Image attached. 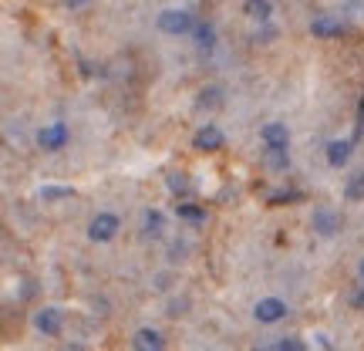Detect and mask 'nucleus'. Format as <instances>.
<instances>
[{
	"instance_id": "4468645a",
	"label": "nucleus",
	"mask_w": 364,
	"mask_h": 351,
	"mask_svg": "<svg viewBox=\"0 0 364 351\" xmlns=\"http://www.w3.org/2000/svg\"><path fill=\"white\" fill-rule=\"evenodd\" d=\"M243 14H247L250 21H257V24H270L273 4L270 0H243Z\"/></svg>"
},
{
	"instance_id": "0eeeda50",
	"label": "nucleus",
	"mask_w": 364,
	"mask_h": 351,
	"mask_svg": "<svg viewBox=\"0 0 364 351\" xmlns=\"http://www.w3.org/2000/svg\"><path fill=\"white\" fill-rule=\"evenodd\" d=\"M34 328L44 338H58L61 328H65V318H61L58 308H41V311H34Z\"/></svg>"
},
{
	"instance_id": "423d86ee",
	"label": "nucleus",
	"mask_w": 364,
	"mask_h": 351,
	"mask_svg": "<svg viewBox=\"0 0 364 351\" xmlns=\"http://www.w3.org/2000/svg\"><path fill=\"white\" fill-rule=\"evenodd\" d=\"M311 34L317 41H334V38H344L348 34V24L341 17H331V14H321L311 21Z\"/></svg>"
},
{
	"instance_id": "aec40b11",
	"label": "nucleus",
	"mask_w": 364,
	"mask_h": 351,
	"mask_svg": "<svg viewBox=\"0 0 364 351\" xmlns=\"http://www.w3.org/2000/svg\"><path fill=\"white\" fill-rule=\"evenodd\" d=\"M38 196L44 199V203H61V199H71L75 189H71V186H41Z\"/></svg>"
},
{
	"instance_id": "6ab92c4d",
	"label": "nucleus",
	"mask_w": 364,
	"mask_h": 351,
	"mask_svg": "<svg viewBox=\"0 0 364 351\" xmlns=\"http://www.w3.org/2000/svg\"><path fill=\"white\" fill-rule=\"evenodd\" d=\"M300 199H304L300 189H273V193L267 196V206H294Z\"/></svg>"
},
{
	"instance_id": "a878e982",
	"label": "nucleus",
	"mask_w": 364,
	"mask_h": 351,
	"mask_svg": "<svg viewBox=\"0 0 364 351\" xmlns=\"http://www.w3.org/2000/svg\"><path fill=\"white\" fill-rule=\"evenodd\" d=\"M65 7H71V11H81V7H88L91 0H61Z\"/></svg>"
},
{
	"instance_id": "4be33fe9",
	"label": "nucleus",
	"mask_w": 364,
	"mask_h": 351,
	"mask_svg": "<svg viewBox=\"0 0 364 351\" xmlns=\"http://www.w3.org/2000/svg\"><path fill=\"white\" fill-rule=\"evenodd\" d=\"M270 348H273V351H304L307 345H304L300 338H280V341H273Z\"/></svg>"
},
{
	"instance_id": "ddd939ff",
	"label": "nucleus",
	"mask_w": 364,
	"mask_h": 351,
	"mask_svg": "<svg viewBox=\"0 0 364 351\" xmlns=\"http://www.w3.org/2000/svg\"><path fill=\"white\" fill-rule=\"evenodd\" d=\"M166 230V216H162V209H145L142 213V236L145 240H159Z\"/></svg>"
},
{
	"instance_id": "dca6fc26",
	"label": "nucleus",
	"mask_w": 364,
	"mask_h": 351,
	"mask_svg": "<svg viewBox=\"0 0 364 351\" xmlns=\"http://www.w3.org/2000/svg\"><path fill=\"white\" fill-rule=\"evenodd\" d=\"M193 38H196V48H199V51H213V48H216V27L209 24V21H196Z\"/></svg>"
},
{
	"instance_id": "9d476101",
	"label": "nucleus",
	"mask_w": 364,
	"mask_h": 351,
	"mask_svg": "<svg viewBox=\"0 0 364 351\" xmlns=\"http://www.w3.org/2000/svg\"><path fill=\"white\" fill-rule=\"evenodd\" d=\"M132 348L135 351H162L166 348V338L159 335L156 328H139V331L132 335Z\"/></svg>"
},
{
	"instance_id": "b1692460",
	"label": "nucleus",
	"mask_w": 364,
	"mask_h": 351,
	"mask_svg": "<svg viewBox=\"0 0 364 351\" xmlns=\"http://www.w3.org/2000/svg\"><path fill=\"white\" fill-rule=\"evenodd\" d=\"M348 304H351L354 311H364V281L351 290V298H348Z\"/></svg>"
},
{
	"instance_id": "f257e3e1",
	"label": "nucleus",
	"mask_w": 364,
	"mask_h": 351,
	"mask_svg": "<svg viewBox=\"0 0 364 351\" xmlns=\"http://www.w3.org/2000/svg\"><path fill=\"white\" fill-rule=\"evenodd\" d=\"M159 31L162 34H172V38H179V34H193L196 27V17L189 11H182V7H169V11L159 14Z\"/></svg>"
},
{
	"instance_id": "393cba45",
	"label": "nucleus",
	"mask_w": 364,
	"mask_h": 351,
	"mask_svg": "<svg viewBox=\"0 0 364 351\" xmlns=\"http://www.w3.org/2000/svg\"><path fill=\"white\" fill-rule=\"evenodd\" d=\"M182 253H186V243H172V247H169V261L172 263H176V261H186Z\"/></svg>"
},
{
	"instance_id": "6e6552de",
	"label": "nucleus",
	"mask_w": 364,
	"mask_h": 351,
	"mask_svg": "<svg viewBox=\"0 0 364 351\" xmlns=\"http://www.w3.org/2000/svg\"><path fill=\"white\" fill-rule=\"evenodd\" d=\"M253 318H257L260 325H277V321H284L287 318V304L280 298H263V300H257Z\"/></svg>"
},
{
	"instance_id": "f3484780",
	"label": "nucleus",
	"mask_w": 364,
	"mask_h": 351,
	"mask_svg": "<svg viewBox=\"0 0 364 351\" xmlns=\"http://www.w3.org/2000/svg\"><path fill=\"white\" fill-rule=\"evenodd\" d=\"M176 216L179 220H186V223H206V206H199V203H186V199H179L176 203Z\"/></svg>"
},
{
	"instance_id": "2eb2a0df",
	"label": "nucleus",
	"mask_w": 364,
	"mask_h": 351,
	"mask_svg": "<svg viewBox=\"0 0 364 351\" xmlns=\"http://www.w3.org/2000/svg\"><path fill=\"white\" fill-rule=\"evenodd\" d=\"M166 189H169L176 199H189V196H193V179H189L186 172H169V176H166Z\"/></svg>"
},
{
	"instance_id": "f8f14e48",
	"label": "nucleus",
	"mask_w": 364,
	"mask_h": 351,
	"mask_svg": "<svg viewBox=\"0 0 364 351\" xmlns=\"http://www.w3.org/2000/svg\"><path fill=\"white\" fill-rule=\"evenodd\" d=\"M260 142L263 145H290V129L284 122H267L260 129Z\"/></svg>"
},
{
	"instance_id": "1a4fd4ad",
	"label": "nucleus",
	"mask_w": 364,
	"mask_h": 351,
	"mask_svg": "<svg viewBox=\"0 0 364 351\" xmlns=\"http://www.w3.org/2000/svg\"><path fill=\"white\" fill-rule=\"evenodd\" d=\"M260 159L270 172H287L290 169V149H287V145H263Z\"/></svg>"
},
{
	"instance_id": "20e7f679",
	"label": "nucleus",
	"mask_w": 364,
	"mask_h": 351,
	"mask_svg": "<svg viewBox=\"0 0 364 351\" xmlns=\"http://www.w3.org/2000/svg\"><path fill=\"white\" fill-rule=\"evenodd\" d=\"M68 142H71V129L65 122H51L38 132V145L44 152H61V149H68Z\"/></svg>"
},
{
	"instance_id": "f03ea898",
	"label": "nucleus",
	"mask_w": 364,
	"mask_h": 351,
	"mask_svg": "<svg viewBox=\"0 0 364 351\" xmlns=\"http://www.w3.org/2000/svg\"><path fill=\"white\" fill-rule=\"evenodd\" d=\"M311 230L317 236H324V240H331V236H338L341 230H344V216H341L334 206H317L311 216Z\"/></svg>"
},
{
	"instance_id": "412c9836",
	"label": "nucleus",
	"mask_w": 364,
	"mask_h": 351,
	"mask_svg": "<svg viewBox=\"0 0 364 351\" xmlns=\"http://www.w3.org/2000/svg\"><path fill=\"white\" fill-rule=\"evenodd\" d=\"M196 105H199V108H220V105H223V91L216 88V85H209V88L199 91Z\"/></svg>"
},
{
	"instance_id": "a211bd4d",
	"label": "nucleus",
	"mask_w": 364,
	"mask_h": 351,
	"mask_svg": "<svg viewBox=\"0 0 364 351\" xmlns=\"http://www.w3.org/2000/svg\"><path fill=\"white\" fill-rule=\"evenodd\" d=\"M344 199L348 203H364V169H354L344 182Z\"/></svg>"
},
{
	"instance_id": "bb28decb",
	"label": "nucleus",
	"mask_w": 364,
	"mask_h": 351,
	"mask_svg": "<svg viewBox=\"0 0 364 351\" xmlns=\"http://www.w3.org/2000/svg\"><path fill=\"white\" fill-rule=\"evenodd\" d=\"M358 277L364 281V257H361V263H358Z\"/></svg>"
},
{
	"instance_id": "7ed1b4c3",
	"label": "nucleus",
	"mask_w": 364,
	"mask_h": 351,
	"mask_svg": "<svg viewBox=\"0 0 364 351\" xmlns=\"http://www.w3.org/2000/svg\"><path fill=\"white\" fill-rule=\"evenodd\" d=\"M118 230H122V220H118L115 213H98L88 223V240L91 243H108V240L118 236Z\"/></svg>"
},
{
	"instance_id": "5701e85b",
	"label": "nucleus",
	"mask_w": 364,
	"mask_h": 351,
	"mask_svg": "<svg viewBox=\"0 0 364 351\" xmlns=\"http://www.w3.org/2000/svg\"><path fill=\"white\" fill-rule=\"evenodd\" d=\"M361 135H364V91H361V102H358V122H354V142H361Z\"/></svg>"
},
{
	"instance_id": "39448f33",
	"label": "nucleus",
	"mask_w": 364,
	"mask_h": 351,
	"mask_svg": "<svg viewBox=\"0 0 364 351\" xmlns=\"http://www.w3.org/2000/svg\"><path fill=\"white\" fill-rule=\"evenodd\" d=\"M223 145H226V135H223L220 125L206 122L203 129H196V135H193V149H196V152H220Z\"/></svg>"
},
{
	"instance_id": "9b49d317",
	"label": "nucleus",
	"mask_w": 364,
	"mask_h": 351,
	"mask_svg": "<svg viewBox=\"0 0 364 351\" xmlns=\"http://www.w3.org/2000/svg\"><path fill=\"white\" fill-rule=\"evenodd\" d=\"M351 149H354V139H331L327 142V166H348V159H351Z\"/></svg>"
}]
</instances>
